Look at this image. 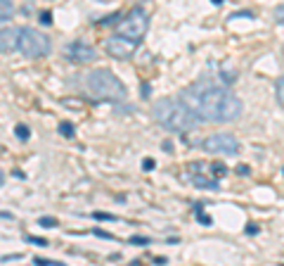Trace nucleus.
<instances>
[{"label": "nucleus", "instance_id": "obj_24", "mask_svg": "<svg viewBox=\"0 0 284 266\" xmlns=\"http://www.w3.org/2000/svg\"><path fill=\"white\" fill-rule=\"evenodd\" d=\"M140 95L142 98H150V83H142L140 86Z\"/></svg>", "mask_w": 284, "mask_h": 266}, {"label": "nucleus", "instance_id": "obj_28", "mask_svg": "<svg viewBox=\"0 0 284 266\" xmlns=\"http://www.w3.org/2000/svg\"><path fill=\"white\" fill-rule=\"evenodd\" d=\"M232 17H246V19H251V17H254V15H251V12H234Z\"/></svg>", "mask_w": 284, "mask_h": 266}, {"label": "nucleus", "instance_id": "obj_12", "mask_svg": "<svg viewBox=\"0 0 284 266\" xmlns=\"http://www.w3.org/2000/svg\"><path fill=\"white\" fill-rule=\"evenodd\" d=\"M275 98H277V102L284 107V76H280L277 83H275Z\"/></svg>", "mask_w": 284, "mask_h": 266}, {"label": "nucleus", "instance_id": "obj_2", "mask_svg": "<svg viewBox=\"0 0 284 266\" xmlns=\"http://www.w3.org/2000/svg\"><path fill=\"white\" fill-rule=\"evenodd\" d=\"M152 114H154L156 124H161L164 129H168V131H178V133H187V131L196 129L199 121H202V117H199L182 98H180V100H176V98H164V100L154 102Z\"/></svg>", "mask_w": 284, "mask_h": 266}, {"label": "nucleus", "instance_id": "obj_31", "mask_svg": "<svg viewBox=\"0 0 284 266\" xmlns=\"http://www.w3.org/2000/svg\"><path fill=\"white\" fill-rule=\"evenodd\" d=\"M282 55H284V46H282Z\"/></svg>", "mask_w": 284, "mask_h": 266}, {"label": "nucleus", "instance_id": "obj_30", "mask_svg": "<svg viewBox=\"0 0 284 266\" xmlns=\"http://www.w3.org/2000/svg\"><path fill=\"white\" fill-rule=\"evenodd\" d=\"M213 5H222V0H211Z\"/></svg>", "mask_w": 284, "mask_h": 266}, {"label": "nucleus", "instance_id": "obj_5", "mask_svg": "<svg viewBox=\"0 0 284 266\" xmlns=\"http://www.w3.org/2000/svg\"><path fill=\"white\" fill-rule=\"evenodd\" d=\"M147 27H150V17H147V12L142 8H133L124 19H121V24H118V34L128 41H135V43H140L144 34H147Z\"/></svg>", "mask_w": 284, "mask_h": 266}, {"label": "nucleus", "instance_id": "obj_14", "mask_svg": "<svg viewBox=\"0 0 284 266\" xmlns=\"http://www.w3.org/2000/svg\"><path fill=\"white\" fill-rule=\"evenodd\" d=\"M60 133H62L64 138H74V124H69V121H62V124H60Z\"/></svg>", "mask_w": 284, "mask_h": 266}, {"label": "nucleus", "instance_id": "obj_19", "mask_svg": "<svg viewBox=\"0 0 284 266\" xmlns=\"http://www.w3.org/2000/svg\"><path fill=\"white\" fill-rule=\"evenodd\" d=\"M38 22H40L43 27H50V24H52V15H50V12H40V15H38Z\"/></svg>", "mask_w": 284, "mask_h": 266}, {"label": "nucleus", "instance_id": "obj_17", "mask_svg": "<svg viewBox=\"0 0 284 266\" xmlns=\"http://www.w3.org/2000/svg\"><path fill=\"white\" fill-rule=\"evenodd\" d=\"M26 242H34V245H38V247H48V245H50V242H48V240H43V238H36V235H26Z\"/></svg>", "mask_w": 284, "mask_h": 266}, {"label": "nucleus", "instance_id": "obj_18", "mask_svg": "<svg viewBox=\"0 0 284 266\" xmlns=\"http://www.w3.org/2000/svg\"><path fill=\"white\" fill-rule=\"evenodd\" d=\"M272 17H275L277 24H284V5H277L275 12H272Z\"/></svg>", "mask_w": 284, "mask_h": 266}, {"label": "nucleus", "instance_id": "obj_26", "mask_svg": "<svg viewBox=\"0 0 284 266\" xmlns=\"http://www.w3.org/2000/svg\"><path fill=\"white\" fill-rule=\"evenodd\" d=\"M246 233H248V235L258 233V226H256V223H246Z\"/></svg>", "mask_w": 284, "mask_h": 266}, {"label": "nucleus", "instance_id": "obj_11", "mask_svg": "<svg viewBox=\"0 0 284 266\" xmlns=\"http://www.w3.org/2000/svg\"><path fill=\"white\" fill-rule=\"evenodd\" d=\"M14 15V5L12 0H0V22H8Z\"/></svg>", "mask_w": 284, "mask_h": 266}, {"label": "nucleus", "instance_id": "obj_21", "mask_svg": "<svg viewBox=\"0 0 284 266\" xmlns=\"http://www.w3.org/2000/svg\"><path fill=\"white\" fill-rule=\"evenodd\" d=\"M130 242H135V245H147V242H150V238H142V235H133V238H130Z\"/></svg>", "mask_w": 284, "mask_h": 266}, {"label": "nucleus", "instance_id": "obj_10", "mask_svg": "<svg viewBox=\"0 0 284 266\" xmlns=\"http://www.w3.org/2000/svg\"><path fill=\"white\" fill-rule=\"evenodd\" d=\"M192 181H194L196 188H204V190H218V181L216 178H206V176H192Z\"/></svg>", "mask_w": 284, "mask_h": 266}, {"label": "nucleus", "instance_id": "obj_29", "mask_svg": "<svg viewBox=\"0 0 284 266\" xmlns=\"http://www.w3.org/2000/svg\"><path fill=\"white\" fill-rule=\"evenodd\" d=\"M2 183H5V174L0 171V188H2Z\"/></svg>", "mask_w": 284, "mask_h": 266}, {"label": "nucleus", "instance_id": "obj_16", "mask_svg": "<svg viewBox=\"0 0 284 266\" xmlns=\"http://www.w3.org/2000/svg\"><path fill=\"white\" fill-rule=\"evenodd\" d=\"M38 223H40L43 228H54V226H57V219H54V216H43Z\"/></svg>", "mask_w": 284, "mask_h": 266}, {"label": "nucleus", "instance_id": "obj_22", "mask_svg": "<svg viewBox=\"0 0 284 266\" xmlns=\"http://www.w3.org/2000/svg\"><path fill=\"white\" fill-rule=\"evenodd\" d=\"M118 19H121V12H116V15H112V17L104 19L102 24H104V27H109V24H114V22H118Z\"/></svg>", "mask_w": 284, "mask_h": 266}, {"label": "nucleus", "instance_id": "obj_7", "mask_svg": "<svg viewBox=\"0 0 284 266\" xmlns=\"http://www.w3.org/2000/svg\"><path fill=\"white\" fill-rule=\"evenodd\" d=\"M64 57L74 62V65H92L98 60V50L92 46H88L86 41H74L64 48Z\"/></svg>", "mask_w": 284, "mask_h": 266}, {"label": "nucleus", "instance_id": "obj_8", "mask_svg": "<svg viewBox=\"0 0 284 266\" xmlns=\"http://www.w3.org/2000/svg\"><path fill=\"white\" fill-rule=\"evenodd\" d=\"M135 48H138V43L124 38L121 34H116V36H112V38H106V41H104L106 55L116 57V60H128V57L135 53Z\"/></svg>", "mask_w": 284, "mask_h": 266}, {"label": "nucleus", "instance_id": "obj_25", "mask_svg": "<svg viewBox=\"0 0 284 266\" xmlns=\"http://www.w3.org/2000/svg\"><path fill=\"white\" fill-rule=\"evenodd\" d=\"M95 219H104V221H114V216H112V214H102V211H98V214H95Z\"/></svg>", "mask_w": 284, "mask_h": 266}, {"label": "nucleus", "instance_id": "obj_27", "mask_svg": "<svg viewBox=\"0 0 284 266\" xmlns=\"http://www.w3.org/2000/svg\"><path fill=\"white\" fill-rule=\"evenodd\" d=\"M237 171H240L242 176H248V166L246 164H240V166H237Z\"/></svg>", "mask_w": 284, "mask_h": 266}, {"label": "nucleus", "instance_id": "obj_4", "mask_svg": "<svg viewBox=\"0 0 284 266\" xmlns=\"http://www.w3.org/2000/svg\"><path fill=\"white\" fill-rule=\"evenodd\" d=\"M50 50H52V43H50V38L45 36L43 31L31 27L19 29V53L24 57L38 60V57L50 55Z\"/></svg>", "mask_w": 284, "mask_h": 266}, {"label": "nucleus", "instance_id": "obj_1", "mask_svg": "<svg viewBox=\"0 0 284 266\" xmlns=\"http://www.w3.org/2000/svg\"><path fill=\"white\" fill-rule=\"evenodd\" d=\"M182 100L202 117V121L230 124L242 117V100L225 86L202 83L196 91H185Z\"/></svg>", "mask_w": 284, "mask_h": 266}, {"label": "nucleus", "instance_id": "obj_6", "mask_svg": "<svg viewBox=\"0 0 284 266\" xmlns=\"http://www.w3.org/2000/svg\"><path fill=\"white\" fill-rule=\"evenodd\" d=\"M202 147H204L206 152H211V155H237L240 152V140L234 136H230V133H216V136H208L202 143Z\"/></svg>", "mask_w": 284, "mask_h": 266}, {"label": "nucleus", "instance_id": "obj_15", "mask_svg": "<svg viewBox=\"0 0 284 266\" xmlns=\"http://www.w3.org/2000/svg\"><path fill=\"white\" fill-rule=\"evenodd\" d=\"M34 264H36V266H62V261H54V259H40V257H36V259H34Z\"/></svg>", "mask_w": 284, "mask_h": 266}, {"label": "nucleus", "instance_id": "obj_23", "mask_svg": "<svg viewBox=\"0 0 284 266\" xmlns=\"http://www.w3.org/2000/svg\"><path fill=\"white\" fill-rule=\"evenodd\" d=\"M142 166H144V171H152V169H154V159H152V157H147V159L142 162Z\"/></svg>", "mask_w": 284, "mask_h": 266}, {"label": "nucleus", "instance_id": "obj_20", "mask_svg": "<svg viewBox=\"0 0 284 266\" xmlns=\"http://www.w3.org/2000/svg\"><path fill=\"white\" fill-rule=\"evenodd\" d=\"M14 133H17V138H19V140H26V138H28V129H26V126H24V124H19L17 129H14Z\"/></svg>", "mask_w": 284, "mask_h": 266}, {"label": "nucleus", "instance_id": "obj_13", "mask_svg": "<svg viewBox=\"0 0 284 266\" xmlns=\"http://www.w3.org/2000/svg\"><path fill=\"white\" fill-rule=\"evenodd\" d=\"M225 174H228V166H225V164H220V162L211 164V176H213V178H222Z\"/></svg>", "mask_w": 284, "mask_h": 266}, {"label": "nucleus", "instance_id": "obj_9", "mask_svg": "<svg viewBox=\"0 0 284 266\" xmlns=\"http://www.w3.org/2000/svg\"><path fill=\"white\" fill-rule=\"evenodd\" d=\"M19 50V29H0V53Z\"/></svg>", "mask_w": 284, "mask_h": 266}, {"label": "nucleus", "instance_id": "obj_3", "mask_svg": "<svg viewBox=\"0 0 284 266\" xmlns=\"http://www.w3.org/2000/svg\"><path fill=\"white\" fill-rule=\"evenodd\" d=\"M86 83H88V91L95 98H100V100H106V102L126 100L124 81L114 72H109V69H95V72H90Z\"/></svg>", "mask_w": 284, "mask_h": 266}]
</instances>
